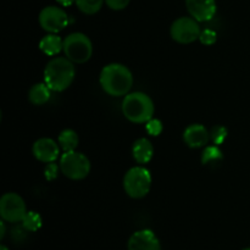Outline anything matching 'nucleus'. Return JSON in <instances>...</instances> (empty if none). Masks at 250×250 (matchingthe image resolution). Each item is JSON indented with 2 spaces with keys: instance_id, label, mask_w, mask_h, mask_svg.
<instances>
[{
  "instance_id": "6e6552de",
  "label": "nucleus",
  "mask_w": 250,
  "mask_h": 250,
  "mask_svg": "<svg viewBox=\"0 0 250 250\" xmlns=\"http://www.w3.org/2000/svg\"><path fill=\"white\" fill-rule=\"evenodd\" d=\"M27 214L26 203L16 193H5L0 199V215L5 222H22Z\"/></svg>"
},
{
  "instance_id": "0eeeda50",
  "label": "nucleus",
  "mask_w": 250,
  "mask_h": 250,
  "mask_svg": "<svg viewBox=\"0 0 250 250\" xmlns=\"http://www.w3.org/2000/svg\"><path fill=\"white\" fill-rule=\"evenodd\" d=\"M202 29L193 17H180L171 24L170 34L173 41L181 44H189L199 39Z\"/></svg>"
},
{
  "instance_id": "ddd939ff",
  "label": "nucleus",
  "mask_w": 250,
  "mask_h": 250,
  "mask_svg": "<svg viewBox=\"0 0 250 250\" xmlns=\"http://www.w3.org/2000/svg\"><path fill=\"white\" fill-rule=\"evenodd\" d=\"M210 132L207 127L200 124L189 125L183 132V141L189 148H202L208 144L210 141Z\"/></svg>"
},
{
  "instance_id": "4468645a",
  "label": "nucleus",
  "mask_w": 250,
  "mask_h": 250,
  "mask_svg": "<svg viewBox=\"0 0 250 250\" xmlns=\"http://www.w3.org/2000/svg\"><path fill=\"white\" fill-rule=\"evenodd\" d=\"M132 154L138 164H148L154 155V146L149 139L139 138L134 142Z\"/></svg>"
},
{
  "instance_id": "9b49d317",
  "label": "nucleus",
  "mask_w": 250,
  "mask_h": 250,
  "mask_svg": "<svg viewBox=\"0 0 250 250\" xmlns=\"http://www.w3.org/2000/svg\"><path fill=\"white\" fill-rule=\"evenodd\" d=\"M32 153L42 163H54L60 154V146L51 138H41L34 142Z\"/></svg>"
},
{
  "instance_id": "cd10ccee",
  "label": "nucleus",
  "mask_w": 250,
  "mask_h": 250,
  "mask_svg": "<svg viewBox=\"0 0 250 250\" xmlns=\"http://www.w3.org/2000/svg\"><path fill=\"white\" fill-rule=\"evenodd\" d=\"M0 250H9V249H7L6 246H4V244H2V246H0Z\"/></svg>"
},
{
  "instance_id": "f257e3e1",
  "label": "nucleus",
  "mask_w": 250,
  "mask_h": 250,
  "mask_svg": "<svg viewBox=\"0 0 250 250\" xmlns=\"http://www.w3.org/2000/svg\"><path fill=\"white\" fill-rule=\"evenodd\" d=\"M100 85L111 97L127 95L133 85V76L129 68L122 63H109L100 72Z\"/></svg>"
},
{
  "instance_id": "bb28decb",
  "label": "nucleus",
  "mask_w": 250,
  "mask_h": 250,
  "mask_svg": "<svg viewBox=\"0 0 250 250\" xmlns=\"http://www.w3.org/2000/svg\"><path fill=\"white\" fill-rule=\"evenodd\" d=\"M0 229H1V232H0V238H4V236H5V231H6V229H5V221L4 220H2L1 222H0Z\"/></svg>"
},
{
  "instance_id": "6ab92c4d",
  "label": "nucleus",
  "mask_w": 250,
  "mask_h": 250,
  "mask_svg": "<svg viewBox=\"0 0 250 250\" xmlns=\"http://www.w3.org/2000/svg\"><path fill=\"white\" fill-rule=\"evenodd\" d=\"M105 0H76V5L85 15H94L102 9Z\"/></svg>"
},
{
  "instance_id": "f3484780",
  "label": "nucleus",
  "mask_w": 250,
  "mask_h": 250,
  "mask_svg": "<svg viewBox=\"0 0 250 250\" xmlns=\"http://www.w3.org/2000/svg\"><path fill=\"white\" fill-rule=\"evenodd\" d=\"M78 134L73 129L66 128L59 134V146L63 151H75L78 146Z\"/></svg>"
},
{
  "instance_id": "393cba45",
  "label": "nucleus",
  "mask_w": 250,
  "mask_h": 250,
  "mask_svg": "<svg viewBox=\"0 0 250 250\" xmlns=\"http://www.w3.org/2000/svg\"><path fill=\"white\" fill-rule=\"evenodd\" d=\"M129 1H131V0H105L107 6L111 10H115V11L126 9V7L128 6Z\"/></svg>"
},
{
  "instance_id": "dca6fc26",
  "label": "nucleus",
  "mask_w": 250,
  "mask_h": 250,
  "mask_svg": "<svg viewBox=\"0 0 250 250\" xmlns=\"http://www.w3.org/2000/svg\"><path fill=\"white\" fill-rule=\"evenodd\" d=\"M51 95V89L45 83H37L29 89V102L34 105H44L49 102Z\"/></svg>"
},
{
  "instance_id": "b1692460",
  "label": "nucleus",
  "mask_w": 250,
  "mask_h": 250,
  "mask_svg": "<svg viewBox=\"0 0 250 250\" xmlns=\"http://www.w3.org/2000/svg\"><path fill=\"white\" fill-rule=\"evenodd\" d=\"M59 168H60V165L54 161V163L46 164L45 168H44V176H45L46 181H53L58 177Z\"/></svg>"
},
{
  "instance_id": "2eb2a0df",
  "label": "nucleus",
  "mask_w": 250,
  "mask_h": 250,
  "mask_svg": "<svg viewBox=\"0 0 250 250\" xmlns=\"http://www.w3.org/2000/svg\"><path fill=\"white\" fill-rule=\"evenodd\" d=\"M39 49L48 56H55L63 50V41L55 33H50L43 37L39 42Z\"/></svg>"
},
{
  "instance_id": "4be33fe9",
  "label": "nucleus",
  "mask_w": 250,
  "mask_h": 250,
  "mask_svg": "<svg viewBox=\"0 0 250 250\" xmlns=\"http://www.w3.org/2000/svg\"><path fill=\"white\" fill-rule=\"evenodd\" d=\"M146 132H148L150 136L158 137L160 136L161 132H163V128H164L163 122L158 119H151L146 122Z\"/></svg>"
},
{
  "instance_id": "a878e982",
  "label": "nucleus",
  "mask_w": 250,
  "mask_h": 250,
  "mask_svg": "<svg viewBox=\"0 0 250 250\" xmlns=\"http://www.w3.org/2000/svg\"><path fill=\"white\" fill-rule=\"evenodd\" d=\"M56 1L62 6H71L73 2H76V0H56Z\"/></svg>"
},
{
  "instance_id": "f03ea898",
  "label": "nucleus",
  "mask_w": 250,
  "mask_h": 250,
  "mask_svg": "<svg viewBox=\"0 0 250 250\" xmlns=\"http://www.w3.org/2000/svg\"><path fill=\"white\" fill-rule=\"evenodd\" d=\"M75 66L67 58H54L44 70V83L53 92H62L72 84L75 80Z\"/></svg>"
},
{
  "instance_id": "39448f33",
  "label": "nucleus",
  "mask_w": 250,
  "mask_h": 250,
  "mask_svg": "<svg viewBox=\"0 0 250 250\" xmlns=\"http://www.w3.org/2000/svg\"><path fill=\"white\" fill-rule=\"evenodd\" d=\"M63 53L75 63H84L92 58L93 45L90 39L81 32L71 33L63 39Z\"/></svg>"
},
{
  "instance_id": "1a4fd4ad",
  "label": "nucleus",
  "mask_w": 250,
  "mask_h": 250,
  "mask_svg": "<svg viewBox=\"0 0 250 250\" xmlns=\"http://www.w3.org/2000/svg\"><path fill=\"white\" fill-rule=\"evenodd\" d=\"M39 24L49 33H58L68 24V16L61 7L46 6L39 14Z\"/></svg>"
},
{
  "instance_id": "20e7f679",
  "label": "nucleus",
  "mask_w": 250,
  "mask_h": 250,
  "mask_svg": "<svg viewBox=\"0 0 250 250\" xmlns=\"http://www.w3.org/2000/svg\"><path fill=\"white\" fill-rule=\"evenodd\" d=\"M151 187V175L148 168L136 166L129 168L124 177V188L127 195L133 199L146 197Z\"/></svg>"
},
{
  "instance_id": "423d86ee",
  "label": "nucleus",
  "mask_w": 250,
  "mask_h": 250,
  "mask_svg": "<svg viewBox=\"0 0 250 250\" xmlns=\"http://www.w3.org/2000/svg\"><path fill=\"white\" fill-rule=\"evenodd\" d=\"M60 171L70 180H83L90 172V161L78 151H65L60 158Z\"/></svg>"
},
{
  "instance_id": "f8f14e48",
  "label": "nucleus",
  "mask_w": 250,
  "mask_h": 250,
  "mask_svg": "<svg viewBox=\"0 0 250 250\" xmlns=\"http://www.w3.org/2000/svg\"><path fill=\"white\" fill-rule=\"evenodd\" d=\"M186 6L190 16L198 22L210 21L217 10L215 0H186Z\"/></svg>"
},
{
  "instance_id": "c85d7f7f",
  "label": "nucleus",
  "mask_w": 250,
  "mask_h": 250,
  "mask_svg": "<svg viewBox=\"0 0 250 250\" xmlns=\"http://www.w3.org/2000/svg\"><path fill=\"white\" fill-rule=\"evenodd\" d=\"M243 250H250V248H246V249H243Z\"/></svg>"
},
{
  "instance_id": "412c9836",
  "label": "nucleus",
  "mask_w": 250,
  "mask_h": 250,
  "mask_svg": "<svg viewBox=\"0 0 250 250\" xmlns=\"http://www.w3.org/2000/svg\"><path fill=\"white\" fill-rule=\"evenodd\" d=\"M227 134H229V131L224 126H215L210 132V137H211V141L215 146L224 144V142L227 138Z\"/></svg>"
},
{
  "instance_id": "9d476101",
  "label": "nucleus",
  "mask_w": 250,
  "mask_h": 250,
  "mask_svg": "<svg viewBox=\"0 0 250 250\" xmlns=\"http://www.w3.org/2000/svg\"><path fill=\"white\" fill-rule=\"evenodd\" d=\"M128 250H161V244L156 234L150 229H141L129 237Z\"/></svg>"
},
{
  "instance_id": "7ed1b4c3",
  "label": "nucleus",
  "mask_w": 250,
  "mask_h": 250,
  "mask_svg": "<svg viewBox=\"0 0 250 250\" xmlns=\"http://www.w3.org/2000/svg\"><path fill=\"white\" fill-rule=\"evenodd\" d=\"M154 103L142 92L128 93L122 102V112L133 124H146L154 116Z\"/></svg>"
},
{
  "instance_id": "aec40b11",
  "label": "nucleus",
  "mask_w": 250,
  "mask_h": 250,
  "mask_svg": "<svg viewBox=\"0 0 250 250\" xmlns=\"http://www.w3.org/2000/svg\"><path fill=\"white\" fill-rule=\"evenodd\" d=\"M224 158V154H222L221 149L219 148V146H209L203 150L202 153V164L203 165H208L210 163H214V161L222 160Z\"/></svg>"
},
{
  "instance_id": "5701e85b",
  "label": "nucleus",
  "mask_w": 250,
  "mask_h": 250,
  "mask_svg": "<svg viewBox=\"0 0 250 250\" xmlns=\"http://www.w3.org/2000/svg\"><path fill=\"white\" fill-rule=\"evenodd\" d=\"M216 39L217 34L212 29H204V31H202L199 37L200 43L204 44V45H212V44L216 43Z\"/></svg>"
},
{
  "instance_id": "a211bd4d",
  "label": "nucleus",
  "mask_w": 250,
  "mask_h": 250,
  "mask_svg": "<svg viewBox=\"0 0 250 250\" xmlns=\"http://www.w3.org/2000/svg\"><path fill=\"white\" fill-rule=\"evenodd\" d=\"M22 227L28 232H36L42 227V216L36 211H27L22 220Z\"/></svg>"
}]
</instances>
